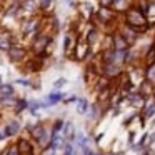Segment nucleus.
<instances>
[{
	"label": "nucleus",
	"mask_w": 155,
	"mask_h": 155,
	"mask_svg": "<svg viewBox=\"0 0 155 155\" xmlns=\"http://www.w3.org/2000/svg\"><path fill=\"white\" fill-rule=\"evenodd\" d=\"M122 22H124L125 25H128V27H132L134 30H137L138 34L143 35V37L148 35L150 32L153 34V30H155V28L148 24L147 15H145L142 10H138L135 5L132 8H128V10L122 15Z\"/></svg>",
	"instance_id": "obj_1"
},
{
	"label": "nucleus",
	"mask_w": 155,
	"mask_h": 155,
	"mask_svg": "<svg viewBox=\"0 0 155 155\" xmlns=\"http://www.w3.org/2000/svg\"><path fill=\"white\" fill-rule=\"evenodd\" d=\"M95 54H97V52L85 42V38L78 37L77 44H75L74 50L70 52L68 58H72L74 62H78V64H87L88 60H92V58L95 57Z\"/></svg>",
	"instance_id": "obj_2"
},
{
	"label": "nucleus",
	"mask_w": 155,
	"mask_h": 155,
	"mask_svg": "<svg viewBox=\"0 0 155 155\" xmlns=\"http://www.w3.org/2000/svg\"><path fill=\"white\" fill-rule=\"evenodd\" d=\"M52 45H54V35L42 30L32 40V52H34V55H48V48H52Z\"/></svg>",
	"instance_id": "obj_3"
},
{
	"label": "nucleus",
	"mask_w": 155,
	"mask_h": 155,
	"mask_svg": "<svg viewBox=\"0 0 155 155\" xmlns=\"http://www.w3.org/2000/svg\"><path fill=\"white\" fill-rule=\"evenodd\" d=\"M104 35L105 34L97 27V25H94V24H90V22H88V24H87V30H85V34L82 35V37L85 38V42H87V44L94 48V50L97 48V52H98V47H100V44H102Z\"/></svg>",
	"instance_id": "obj_4"
},
{
	"label": "nucleus",
	"mask_w": 155,
	"mask_h": 155,
	"mask_svg": "<svg viewBox=\"0 0 155 155\" xmlns=\"http://www.w3.org/2000/svg\"><path fill=\"white\" fill-rule=\"evenodd\" d=\"M127 68L120 64H102V75H105L110 80H115V78H120L122 75L125 74Z\"/></svg>",
	"instance_id": "obj_5"
},
{
	"label": "nucleus",
	"mask_w": 155,
	"mask_h": 155,
	"mask_svg": "<svg viewBox=\"0 0 155 155\" xmlns=\"http://www.w3.org/2000/svg\"><path fill=\"white\" fill-rule=\"evenodd\" d=\"M118 30L124 34V37L127 38V42H128V45L130 47H137L138 45V42H140V38L143 37V35H140L137 30H134L132 27H128V25H125L124 22L120 24V27H118Z\"/></svg>",
	"instance_id": "obj_6"
},
{
	"label": "nucleus",
	"mask_w": 155,
	"mask_h": 155,
	"mask_svg": "<svg viewBox=\"0 0 155 155\" xmlns=\"http://www.w3.org/2000/svg\"><path fill=\"white\" fill-rule=\"evenodd\" d=\"M112 40H114V50H127V48H130L127 38L124 37V34L118 28L115 32H112Z\"/></svg>",
	"instance_id": "obj_7"
},
{
	"label": "nucleus",
	"mask_w": 155,
	"mask_h": 155,
	"mask_svg": "<svg viewBox=\"0 0 155 155\" xmlns=\"http://www.w3.org/2000/svg\"><path fill=\"white\" fill-rule=\"evenodd\" d=\"M62 100H65V94H64V92H60V90H55V92H52V94H48L47 97H45V100L42 102V108L57 105V104H60Z\"/></svg>",
	"instance_id": "obj_8"
},
{
	"label": "nucleus",
	"mask_w": 155,
	"mask_h": 155,
	"mask_svg": "<svg viewBox=\"0 0 155 155\" xmlns=\"http://www.w3.org/2000/svg\"><path fill=\"white\" fill-rule=\"evenodd\" d=\"M8 58L12 62H15V64H20V62H24L27 58V50L24 47H20V45H14L8 50Z\"/></svg>",
	"instance_id": "obj_9"
},
{
	"label": "nucleus",
	"mask_w": 155,
	"mask_h": 155,
	"mask_svg": "<svg viewBox=\"0 0 155 155\" xmlns=\"http://www.w3.org/2000/svg\"><path fill=\"white\" fill-rule=\"evenodd\" d=\"M145 100H147V98H145L142 94H138L137 90H134L127 97V104L130 105L132 108H142V107H143V104H145Z\"/></svg>",
	"instance_id": "obj_10"
},
{
	"label": "nucleus",
	"mask_w": 155,
	"mask_h": 155,
	"mask_svg": "<svg viewBox=\"0 0 155 155\" xmlns=\"http://www.w3.org/2000/svg\"><path fill=\"white\" fill-rule=\"evenodd\" d=\"M135 5V0H115L114 5H112V8H114L117 14L124 15L125 12L128 10V8H132Z\"/></svg>",
	"instance_id": "obj_11"
},
{
	"label": "nucleus",
	"mask_w": 155,
	"mask_h": 155,
	"mask_svg": "<svg viewBox=\"0 0 155 155\" xmlns=\"http://www.w3.org/2000/svg\"><path fill=\"white\" fill-rule=\"evenodd\" d=\"M137 92L142 94L145 98H152V95H153V92H155V87L148 80H142L140 84L137 85Z\"/></svg>",
	"instance_id": "obj_12"
},
{
	"label": "nucleus",
	"mask_w": 155,
	"mask_h": 155,
	"mask_svg": "<svg viewBox=\"0 0 155 155\" xmlns=\"http://www.w3.org/2000/svg\"><path fill=\"white\" fill-rule=\"evenodd\" d=\"M62 135H64V137L67 138L68 142H74V140H75V137H77V132H75V125L72 124L70 120L65 122L64 130H62Z\"/></svg>",
	"instance_id": "obj_13"
},
{
	"label": "nucleus",
	"mask_w": 155,
	"mask_h": 155,
	"mask_svg": "<svg viewBox=\"0 0 155 155\" xmlns=\"http://www.w3.org/2000/svg\"><path fill=\"white\" fill-rule=\"evenodd\" d=\"M77 114H80V115H88V112H90V102L87 100L85 97H78V100H77Z\"/></svg>",
	"instance_id": "obj_14"
},
{
	"label": "nucleus",
	"mask_w": 155,
	"mask_h": 155,
	"mask_svg": "<svg viewBox=\"0 0 155 155\" xmlns=\"http://www.w3.org/2000/svg\"><path fill=\"white\" fill-rule=\"evenodd\" d=\"M17 145H18V150H20V155H34V145L27 138H20Z\"/></svg>",
	"instance_id": "obj_15"
},
{
	"label": "nucleus",
	"mask_w": 155,
	"mask_h": 155,
	"mask_svg": "<svg viewBox=\"0 0 155 155\" xmlns=\"http://www.w3.org/2000/svg\"><path fill=\"white\" fill-rule=\"evenodd\" d=\"M45 132H47V127H45L42 122H38V124L34 125V127H30V135H32V137H34L37 142L42 138V135H44Z\"/></svg>",
	"instance_id": "obj_16"
},
{
	"label": "nucleus",
	"mask_w": 155,
	"mask_h": 155,
	"mask_svg": "<svg viewBox=\"0 0 155 155\" xmlns=\"http://www.w3.org/2000/svg\"><path fill=\"white\" fill-rule=\"evenodd\" d=\"M14 40H12V35L5 34L0 37V50H4V52H8L12 47H14Z\"/></svg>",
	"instance_id": "obj_17"
},
{
	"label": "nucleus",
	"mask_w": 155,
	"mask_h": 155,
	"mask_svg": "<svg viewBox=\"0 0 155 155\" xmlns=\"http://www.w3.org/2000/svg\"><path fill=\"white\" fill-rule=\"evenodd\" d=\"M145 80H148L155 87V62L145 65Z\"/></svg>",
	"instance_id": "obj_18"
},
{
	"label": "nucleus",
	"mask_w": 155,
	"mask_h": 155,
	"mask_svg": "<svg viewBox=\"0 0 155 155\" xmlns=\"http://www.w3.org/2000/svg\"><path fill=\"white\" fill-rule=\"evenodd\" d=\"M18 130H20V124H18L17 120H12L10 124L5 127V137H14L15 134H18Z\"/></svg>",
	"instance_id": "obj_19"
},
{
	"label": "nucleus",
	"mask_w": 155,
	"mask_h": 155,
	"mask_svg": "<svg viewBox=\"0 0 155 155\" xmlns=\"http://www.w3.org/2000/svg\"><path fill=\"white\" fill-rule=\"evenodd\" d=\"M38 2H40L42 15H48V14H50V10L54 8V5H55V0H38Z\"/></svg>",
	"instance_id": "obj_20"
},
{
	"label": "nucleus",
	"mask_w": 155,
	"mask_h": 155,
	"mask_svg": "<svg viewBox=\"0 0 155 155\" xmlns=\"http://www.w3.org/2000/svg\"><path fill=\"white\" fill-rule=\"evenodd\" d=\"M15 90L10 84H2L0 85V98H5V97H14Z\"/></svg>",
	"instance_id": "obj_21"
},
{
	"label": "nucleus",
	"mask_w": 155,
	"mask_h": 155,
	"mask_svg": "<svg viewBox=\"0 0 155 155\" xmlns=\"http://www.w3.org/2000/svg\"><path fill=\"white\" fill-rule=\"evenodd\" d=\"M74 143H77L80 148H84V147H87V145L90 143V138H88L85 134H82V132H77V137H75Z\"/></svg>",
	"instance_id": "obj_22"
},
{
	"label": "nucleus",
	"mask_w": 155,
	"mask_h": 155,
	"mask_svg": "<svg viewBox=\"0 0 155 155\" xmlns=\"http://www.w3.org/2000/svg\"><path fill=\"white\" fill-rule=\"evenodd\" d=\"M147 20H148V24L152 25V27L155 28V4L150 0V5H148V8H147Z\"/></svg>",
	"instance_id": "obj_23"
},
{
	"label": "nucleus",
	"mask_w": 155,
	"mask_h": 155,
	"mask_svg": "<svg viewBox=\"0 0 155 155\" xmlns=\"http://www.w3.org/2000/svg\"><path fill=\"white\" fill-rule=\"evenodd\" d=\"M62 150H64V153H62V155H75V153H77V152H75V143H74V142H67Z\"/></svg>",
	"instance_id": "obj_24"
},
{
	"label": "nucleus",
	"mask_w": 155,
	"mask_h": 155,
	"mask_svg": "<svg viewBox=\"0 0 155 155\" xmlns=\"http://www.w3.org/2000/svg\"><path fill=\"white\" fill-rule=\"evenodd\" d=\"M138 118V112H134L132 115H128L127 118H125V122H124V127H130L132 124H134V120H137Z\"/></svg>",
	"instance_id": "obj_25"
},
{
	"label": "nucleus",
	"mask_w": 155,
	"mask_h": 155,
	"mask_svg": "<svg viewBox=\"0 0 155 155\" xmlns=\"http://www.w3.org/2000/svg\"><path fill=\"white\" fill-rule=\"evenodd\" d=\"M38 108H42V102H28V110L32 112V114H37Z\"/></svg>",
	"instance_id": "obj_26"
},
{
	"label": "nucleus",
	"mask_w": 155,
	"mask_h": 155,
	"mask_svg": "<svg viewBox=\"0 0 155 155\" xmlns=\"http://www.w3.org/2000/svg\"><path fill=\"white\" fill-rule=\"evenodd\" d=\"M15 105H17V108H15V110H17L18 114H20V112H24L25 108H28V102L27 100H18Z\"/></svg>",
	"instance_id": "obj_27"
},
{
	"label": "nucleus",
	"mask_w": 155,
	"mask_h": 155,
	"mask_svg": "<svg viewBox=\"0 0 155 155\" xmlns=\"http://www.w3.org/2000/svg\"><path fill=\"white\" fill-rule=\"evenodd\" d=\"M155 143V128L148 134V140H147V148H152Z\"/></svg>",
	"instance_id": "obj_28"
},
{
	"label": "nucleus",
	"mask_w": 155,
	"mask_h": 155,
	"mask_svg": "<svg viewBox=\"0 0 155 155\" xmlns=\"http://www.w3.org/2000/svg\"><path fill=\"white\" fill-rule=\"evenodd\" d=\"M65 84H67V78L60 77V78H57V80L54 82V87H55V88H57V90H58V88H62V87H64Z\"/></svg>",
	"instance_id": "obj_29"
},
{
	"label": "nucleus",
	"mask_w": 155,
	"mask_h": 155,
	"mask_svg": "<svg viewBox=\"0 0 155 155\" xmlns=\"http://www.w3.org/2000/svg\"><path fill=\"white\" fill-rule=\"evenodd\" d=\"M57 153V148H54L52 145H47V147L44 148V153L42 155H55Z\"/></svg>",
	"instance_id": "obj_30"
},
{
	"label": "nucleus",
	"mask_w": 155,
	"mask_h": 155,
	"mask_svg": "<svg viewBox=\"0 0 155 155\" xmlns=\"http://www.w3.org/2000/svg\"><path fill=\"white\" fill-rule=\"evenodd\" d=\"M115 0H97L98 7H112Z\"/></svg>",
	"instance_id": "obj_31"
},
{
	"label": "nucleus",
	"mask_w": 155,
	"mask_h": 155,
	"mask_svg": "<svg viewBox=\"0 0 155 155\" xmlns=\"http://www.w3.org/2000/svg\"><path fill=\"white\" fill-rule=\"evenodd\" d=\"M7 155H20V150H18V145H12L7 150Z\"/></svg>",
	"instance_id": "obj_32"
},
{
	"label": "nucleus",
	"mask_w": 155,
	"mask_h": 155,
	"mask_svg": "<svg viewBox=\"0 0 155 155\" xmlns=\"http://www.w3.org/2000/svg\"><path fill=\"white\" fill-rule=\"evenodd\" d=\"M80 150H82V155H97V153H95V152L90 148V145H87V147L80 148Z\"/></svg>",
	"instance_id": "obj_33"
},
{
	"label": "nucleus",
	"mask_w": 155,
	"mask_h": 155,
	"mask_svg": "<svg viewBox=\"0 0 155 155\" xmlns=\"http://www.w3.org/2000/svg\"><path fill=\"white\" fill-rule=\"evenodd\" d=\"M77 100H78L77 95H70L68 98H65V104H77Z\"/></svg>",
	"instance_id": "obj_34"
},
{
	"label": "nucleus",
	"mask_w": 155,
	"mask_h": 155,
	"mask_svg": "<svg viewBox=\"0 0 155 155\" xmlns=\"http://www.w3.org/2000/svg\"><path fill=\"white\" fill-rule=\"evenodd\" d=\"M104 137H105V134H104V132H102V134H98L97 137L94 138V140H95V143H98V142H100V140H102V138H104Z\"/></svg>",
	"instance_id": "obj_35"
},
{
	"label": "nucleus",
	"mask_w": 155,
	"mask_h": 155,
	"mask_svg": "<svg viewBox=\"0 0 155 155\" xmlns=\"http://www.w3.org/2000/svg\"><path fill=\"white\" fill-rule=\"evenodd\" d=\"M17 84H20V85H27V87H30V82H28V80H24V78L17 80Z\"/></svg>",
	"instance_id": "obj_36"
},
{
	"label": "nucleus",
	"mask_w": 155,
	"mask_h": 155,
	"mask_svg": "<svg viewBox=\"0 0 155 155\" xmlns=\"http://www.w3.org/2000/svg\"><path fill=\"white\" fill-rule=\"evenodd\" d=\"M150 127H152V128H155V117L150 120Z\"/></svg>",
	"instance_id": "obj_37"
},
{
	"label": "nucleus",
	"mask_w": 155,
	"mask_h": 155,
	"mask_svg": "<svg viewBox=\"0 0 155 155\" xmlns=\"http://www.w3.org/2000/svg\"><path fill=\"white\" fill-rule=\"evenodd\" d=\"M2 138H5V134H2V132H0V140H2Z\"/></svg>",
	"instance_id": "obj_38"
},
{
	"label": "nucleus",
	"mask_w": 155,
	"mask_h": 155,
	"mask_svg": "<svg viewBox=\"0 0 155 155\" xmlns=\"http://www.w3.org/2000/svg\"><path fill=\"white\" fill-rule=\"evenodd\" d=\"M14 4H22V0H14Z\"/></svg>",
	"instance_id": "obj_39"
},
{
	"label": "nucleus",
	"mask_w": 155,
	"mask_h": 155,
	"mask_svg": "<svg viewBox=\"0 0 155 155\" xmlns=\"http://www.w3.org/2000/svg\"><path fill=\"white\" fill-rule=\"evenodd\" d=\"M152 40H153V42H155V30H153V37H152Z\"/></svg>",
	"instance_id": "obj_40"
},
{
	"label": "nucleus",
	"mask_w": 155,
	"mask_h": 155,
	"mask_svg": "<svg viewBox=\"0 0 155 155\" xmlns=\"http://www.w3.org/2000/svg\"><path fill=\"white\" fill-rule=\"evenodd\" d=\"M97 155H112V153H97Z\"/></svg>",
	"instance_id": "obj_41"
},
{
	"label": "nucleus",
	"mask_w": 155,
	"mask_h": 155,
	"mask_svg": "<svg viewBox=\"0 0 155 155\" xmlns=\"http://www.w3.org/2000/svg\"><path fill=\"white\" fill-rule=\"evenodd\" d=\"M152 98H153V100H155V92H153V95H152Z\"/></svg>",
	"instance_id": "obj_42"
},
{
	"label": "nucleus",
	"mask_w": 155,
	"mask_h": 155,
	"mask_svg": "<svg viewBox=\"0 0 155 155\" xmlns=\"http://www.w3.org/2000/svg\"><path fill=\"white\" fill-rule=\"evenodd\" d=\"M152 2H153V4H155V0H152Z\"/></svg>",
	"instance_id": "obj_43"
},
{
	"label": "nucleus",
	"mask_w": 155,
	"mask_h": 155,
	"mask_svg": "<svg viewBox=\"0 0 155 155\" xmlns=\"http://www.w3.org/2000/svg\"><path fill=\"white\" fill-rule=\"evenodd\" d=\"M75 155H80V153H75Z\"/></svg>",
	"instance_id": "obj_44"
}]
</instances>
